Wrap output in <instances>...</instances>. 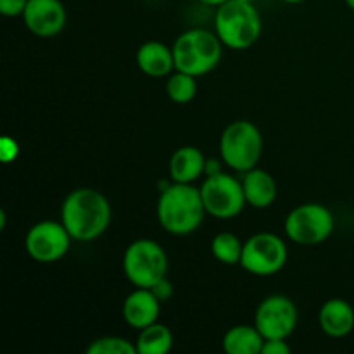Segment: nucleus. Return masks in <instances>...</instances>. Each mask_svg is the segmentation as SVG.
<instances>
[{
    "label": "nucleus",
    "instance_id": "7",
    "mask_svg": "<svg viewBox=\"0 0 354 354\" xmlns=\"http://www.w3.org/2000/svg\"><path fill=\"white\" fill-rule=\"evenodd\" d=\"M335 220L328 207L318 203H306L287 214L286 234L294 244L318 245L334 234Z\"/></svg>",
    "mask_w": 354,
    "mask_h": 354
},
{
    "label": "nucleus",
    "instance_id": "11",
    "mask_svg": "<svg viewBox=\"0 0 354 354\" xmlns=\"http://www.w3.org/2000/svg\"><path fill=\"white\" fill-rule=\"evenodd\" d=\"M254 325L265 339H287L297 325V308L290 297L273 294L259 303Z\"/></svg>",
    "mask_w": 354,
    "mask_h": 354
},
{
    "label": "nucleus",
    "instance_id": "25",
    "mask_svg": "<svg viewBox=\"0 0 354 354\" xmlns=\"http://www.w3.org/2000/svg\"><path fill=\"white\" fill-rule=\"evenodd\" d=\"M0 158L3 162H10L17 158V144L12 138L6 137L0 140Z\"/></svg>",
    "mask_w": 354,
    "mask_h": 354
},
{
    "label": "nucleus",
    "instance_id": "13",
    "mask_svg": "<svg viewBox=\"0 0 354 354\" xmlns=\"http://www.w3.org/2000/svg\"><path fill=\"white\" fill-rule=\"evenodd\" d=\"M159 311H161V301L156 297L152 289L135 287L133 292L128 294L123 303L124 322L137 330L156 324L159 318Z\"/></svg>",
    "mask_w": 354,
    "mask_h": 354
},
{
    "label": "nucleus",
    "instance_id": "27",
    "mask_svg": "<svg viewBox=\"0 0 354 354\" xmlns=\"http://www.w3.org/2000/svg\"><path fill=\"white\" fill-rule=\"evenodd\" d=\"M199 2L206 3V6H213V7H220L221 3L228 2V0H199Z\"/></svg>",
    "mask_w": 354,
    "mask_h": 354
},
{
    "label": "nucleus",
    "instance_id": "28",
    "mask_svg": "<svg viewBox=\"0 0 354 354\" xmlns=\"http://www.w3.org/2000/svg\"><path fill=\"white\" fill-rule=\"evenodd\" d=\"M6 211H0V230H6Z\"/></svg>",
    "mask_w": 354,
    "mask_h": 354
},
{
    "label": "nucleus",
    "instance_id": "6",
    "mask_svg": "<svg viewBox=\"0 0 354 354\" xmlns=\"http://www.w3.org/2000/svg\"><path fill=\"white\" fill-rule=\"evenodd\" d=\"M220 154L225 165L235 171L245 173L256 168L263 154L261 131L251 121H234L221 133Z\"/></svg>",
    "mask_w": 354,
    "mask_h": 354
},
{
    "label": "nucleus",
    "instance_id": "19",
    "mask_svg": "<svg viewBox=\"0 0 354 354\" xmlns=\"http://www.w3.org/2000/svg\"><path fill=\"white\" fill-rule=\"evenodd\" d=\"M173 348V334L166 325L152 324L142 328L137 339V351L140 354H166Z\"/></svg>",
    "mask_w": 354,
    "mask_h": 354
},
{
    "label": "nucleus",
    "instance_id": "8",
    "mask_svg": "<svg viewBox=\"0 0 354 354\" xmlns=\"http://www.w3.org/2000/svg\"><path fill=\"white\" fill-rule=\"evenodd\" d=\"M204 207L216 220H232L242 213L248 204L242 182L227 173H213L201 187Z\"/></svg>",
    "mask_w": 354,
    "mask_h": 354
},
{
    "label": "nucleus",
    "instance_id": "10",
    "mask_svg": "<svg viewBox=\"0 0 354 354\" xmlns=\"http://www.w3.org/2000/svg\"><path fill=\"white\" fill-rule=\"evenodd\" d=\"M71 239L62 221L57 223V221L45 220L28 230L24 248L33 261L48 265L64 258L71 245Z\"/></svg>",
    "mask_w": 354,
    "mask_h": 354
},
{
    "label": "nucleus",
    "instance_id": "29",
    "mask_svg": "<svg viewBox=\"0 0 354 354\" xmlns=\"http://www.w3.org/2000/svg\"><path fill=\"white\" fill-rule=\"evenodd\" d=\"M344 2L348 3V7H349V9L354 10V0H344Z\"/></svg>",
    "mask_w": 354,
    "mask_h": 354
},
{
    "label": "nucleus",
    "instance_id": "5",
    "mask_svg": "<svg viewBox=\"0 0 354 354\" xmlns=\"http://www.w3.org/2000/svg\"><path fill=\"white\" fill-rule=\"evenodd\" d=\"M166 251L151 239H138L127 248L123 272L128 282L140 289H152L168 275Z\"/></svg>",
    "mask_w": 354,
    "mask_h": 354
},
{
    "label": "nucleus",
    "instance_id": "1",
    "mask_svg": "<svg viewBox=\"0 0 354 354\" xmlns=\"http://www.w3.org/2000/svg\"><path fill=\"white\" fill-rule=\"evenodd\" d=\"M61 221L75 241H95L109 227L111 204L99 190L80 187L62 203Z\"/></svg>",
    "mask_w": 354,
    "mask_h": 354
},
{
    "label": "nucleus",
    "instance_id": "16",
    "mask_svg": "<svg viewBox=\"0 0 354 354\" xmlns=\"http://www.w3.org/2000/svg\"><path fill=\"white\" fill-rule=\"evenodd\" d=\"M137 64L142 73L152 78L168 76L175 69L173 48L161 41H145L137 52Z\"/></svg>",
    "mask_w": 354,
    "mask_h": 354
},
{
    "label": "nucleus",
    "instance_id": "2",
    "mask_svg": "<svg viewBox=\"0 0 354 354\" xmlns=\"http://www.w3.org/2000/svg\"><path fill=\"white\" fill-rule=\"evenodd\" d=\"M206 214L201 189L190 183H173L162 189L158 201L159 225L168 234L190 235L201 227Z\"/></svg>",
    "mask_w": 354,
    "mask_h": 354
},
{
    "label": "nucleus",
    "instance_id": "12",
    "mask_svg": "<svg viewBox=\"0 0 354 354\" xmlns=\"http://www.w3.org/2000/svg\"><path fill=\"white\" fill-rule=\"evenodd\" d=\"M23 21L37 37L52 38L64 30L66 9L61 0H28Z\"/></svg>",
    "mask_w": 354,
    "mask_h": 354
},
{
    "label": "nucleus",
    "instance_id": "30",
    "mask_svg": "<svg viewBox=\"0 0 354 354\" xmlns=\"http://www.w3.org/2000/svg\"><path fill=\"white\" fill-rule=\"evenodd\" d=\"M283 2H287V3H301V2H304V0H283Z\"/></svg>",
    "mask_w": 354,
    "mask_h": 354
},
{
    "label": "nucleus",
    "instance_id": "17",
    "mask_svg": "<svg viewBox=\"0 0 354 354\" xmlns=\"http://www.w3.org/2000/svg\"><path fill=\"white\" fill-rule=\"evenodd\" d=\"M206 159L197 147L185 145L175 151L169 159V175L176 183H192L206 171Z\"/></svg>",
    "mask_w": 354,
    "mask_h": 354
},
{
    "label": "nucleus",
    "instance_id": "26",
    "mask_svg": "<svg viewBox=\"0 0 354 354\" xmlns=\"http://www.w3.org/2000/svg\"><path fill=\"white\" fill-rule=\"evenodd\" d=\"M152 292L156 294V297H158L161 303H162V301H169V299H171V296H173L171 282H169L168 279H162L161 282L156 283V286L152 287Z\"/></svg>",
    "mask_w": 354,
    "mask_h": 354
},
{
    "label": "nucleus",
    "instance_id": "15",
    "mask_svg": "<svg viewBox=\"0 0 354 354\" xmlns=\"http://www.w3.org/2000/svg\"><path fill=\"white\" fill-rule=\"evenodd\" d=\"M242 187H244L248 204L256 209L270 207L279 196V187H277L275 178L265 169L252 168L245 171Z\"/></svg>",
    "mask_w": 354,
    "mask_h": 354
},
{
    "label": "nucleus",
    "instance_id": "24",
    "mask_svg": "<svg viewBox=\"0 0 354 354\" xmlns=\"http://www.w3.org/2000/svg\"><path fill=\"white\" fill-rule=\"evenodd\" d=\"M290 346L287 344L286 339H265L261 354H289Z\"/></svg>",
    "mask_w": 354,
    "mask_h": 354
},
{
    "label": "nucleus",
    "instance_id": "3",
    "mask_svg": "<svg viewBox=\"0 0 354 354\" xmlns=\"http://www.w3.org/2000/svg\"><path fill=\"white\" fill-rule=\"evenodd\" d=\"M214 28L221 44L234 50H244L261 37L263 23L254 3L228 0L214 14Z\"/></svg>",
    "mask_w": 354,
    "mask_h": 354
},
{
    "label": "nucleus",
    "instance_id": "31",
    "mask_svg": "<svg viewBox=\"0 0 354 354\" xmlns=\"http://www.w3.org/2000/svg\"><path fill=\"white\" fill-rule=\"evenodd\" d=\"M242 2H251V3H254L256 0H242Z\"/></svg>",
    "mask_w": 354,
    "mask_h": 354
},
{
    "label": "nucleus",
    "instance_id": "20",
    "mask_svg": "<svg viewBox=\"0 0 354 354\" xmlns=\"http://www.w3.org/2000/svg\"><path fill=\"white\" fill-rule=\"evenodd\" d=\"M242 251H244V244L237 235L230 232H221L214 235L211 242V252L223 265H241Z\"/></svg>",
    "mask_w": 354,
    "mask_h": 354
},
{
    "label": "nucleus",
    "instance_id": "22",
    "mask_svg": "<svg viewBox=\"0 0 354 354\" xmlns=\"http://www.w3.org/2000/svg\"><path fill=\"white\" fill-rule=\"evenodd\" d=\"M137 344L116 335H104L93 339L86 348V354H137Z\"/></svg>",
    "mask_w": 354,
    "mask_h": 354
},
{
    "label": "nucleus",
    "instance_id": "21",
    "mask_svg": "<svg viewBox=\"0 0 354 354\" xmlns=\"http://www.w3.org/2000/svg\"><path fill=\"white\" fill-rule=\"evenodd\" d=\"M166 93L176 104L190 102L197 93L196 76L189 75V73L176 71L166 82Z\"/></svg>",
    "mask_w": 354,
    "mask_h": 354
},
{
    "label": "nucleus",
    "instance_id": "23",
    "mask_svg": "<svg viewBox=\"0 0 354 354\" xmlns=\"http://www.w3.org/2000/svg\"><path fill=\"white\" fill-rule=\"evenodd\" d=\"M28 0H0V12L7 17L23 16Z\"/></svg>",
    "mask_w": 354,
    "mask_h": 354
},
{
    "label": "nucleus",
    "instance_id": "9",
    "mask_svg": "<svg viewBox=\"0 0 354 354\" xmlns=\"http://www.w3.org/2000/svg\"><path fill=\"white\" fill-rule=\"evenodd\" d=\"M287 245L279 235L261 232L244 242L241 266L256 277L277 275L287 263Z\"/></svg>",
    "mask_w": 354,
    "mask_h": 354
},
{
    "label": "nucleus",
    "instance_id": "14",
    "mask_svg": "<svg viewBox=\"0 0 354 354\" xmlns=\"http://www.w3.org/2000/svg\"><path fill=\"white\" fill-rule=\"evenodd\" d=\"M318 322L328 337H346L354 328V310L348 301L334 297L324 303L318 313Z\"/></svg>",
    "mask_w": 354,
    "mask_h": 354
},
{
    "label": "nucleus",
    "instance_id": "4",
    "mask_svg": "<svg viewBox=\"0 0 354 354\" xmlns=\"http://www.w3.org/2000/svg\"><path fill=\"white\" fill-rule=\"evenodd\" d=\"M221 40L218 35L207 30L194 28L180 35L173 44L176 71L189 73L192 76H203L213 71L221 61Z\"/></svg>",
    "mask_w": 354,
    "mask_h": 354
},
{
    "label": "nucleus",
    "instance_id": "18",
    "mask_svg": "<svg viewBox=\"0 0 354 354\" xmlns=\"http://www.w3.org/2000/svg\"><path fill=\"white\" fill-rule=\"evenodd\" d=\"M265 344L261 332L249 325L232 327L223 337V349L228 354H259Z\"/></svg>",
    "mask_w": 354,
    "mask_h": 354
}]
</instances>
